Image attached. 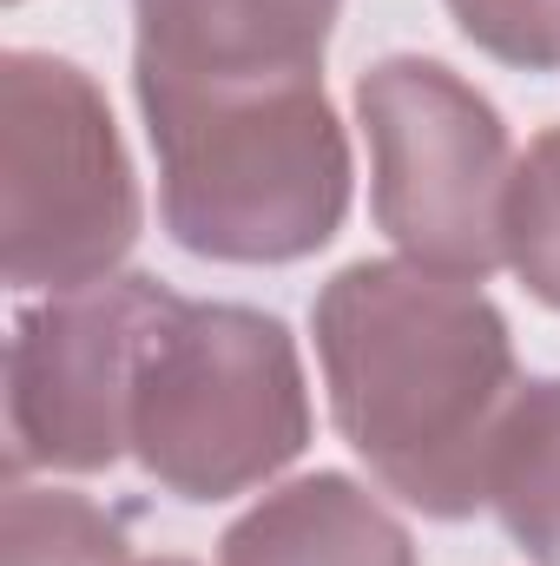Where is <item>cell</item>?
Instances as JSON below:
<instances>
[{
    "mask_svg": "<svg viewBox=\"0 0 560 566\" xmlns=\"http://www.w3.org/2000/svg\"><path fill=\"white\" fill-rule=\"evenodd\" d=\"M310 329L330 422L370 474L428 521L488 507L481 468L521 369L508 316L481 283L409 258H363L317 290Z\"/></svg>",
    "mask_w": 560,
    "mask_h": 566,
    "instance_id": "obj_1",
    "label": "cell"
},
{
    "mask_svg": "<svg viewBox=\"0 0 560 566\" xmlns=\"http://www.w3.org/2000/svg\"><path fill=\"white\" fill-rule=\"evenodd\" d=\"M133 93L158 158V218L178 251L211 264H297L343 231L356 165L323 80Z\"/></svg>",
    "mask_w": 560,
    "mask_h": 566,
    "instance_id": "obj_2",
    "label": "cell"
},
{
    "mask_svg": "<svg viewBox=\"0 0 560 566\" xmlns=\"http://www.w3.org/2000/svg\"><path fill=\"white\" fill-rule=\"evenodd\" d=\"M310 448V382L283 316L165 296L133 376V461L178 501L265 488Z\"/></svg>",
    "mask_w": 560,
    "mask_h": 566,
    "instance_id": "obj_3",
    "label": "cell"
},
{
    "mask_svg": "<svg viewBox=\"0 0 560 566\" xmlns=\"http://www.w3.org/2000/svg\"><path fill=\"white\" fill-rule=\"evenodd\" d=\"M139 178L106 93L60 53L0 60V271L13 290H86L139 244Z\"/></svg>",
    "mask_w": 560,
    "mask_h": 566,
    "instance_id": "obj_4",
    "label": "cell"
},
{
    "mask_svg": "<svg viewBox=\"0 0 560 566\" xmlns=\"http://www.w3.org/2000/svg\"><path fill=\"white\" fill-rule=\"evenodd\" d=\"M356 126L370 139V211L409 264L475 283L508 264L515 145L488 93L442 60L390 53L356 80Z\"/></svg>",
    "mask_w": 560,
    "mask_h": 566,
    "instance_id": "obj_5",
    "label": "cell"
},
{
    "mask_svg": "<svg viewBox=\"0 0 560 566\" xmlns=\"http://www.w3.org/2000/svg\"><path fill=\"white\" fill-rule=\"evenodd\" d=\"M165 283L120 271L20 310L7 343V454L13 481L33 468L100 474L133 454V376Z\"/></svg>",
    "mask_w": 560,
    "mask_h": 566,
    "instance_id": "obj_6",
    "label": "cell"
},
{
    "mask_svg": "<svg viewBox=\"0 0 560 566\" xmlns=\"http://www.w3.org/2000/svg\"><path fill=\"white\" fill-rule=\"evenodd\" d=\"M343 0H133V86L323 80Z\"/></svg>",
    "mask_w": 560,
    "mask_h": 566,
    "instance_id": "obj_7",
    "label": "cell"
},
{
    "mask_svg": "<svg viewBox=\"0 0 560 566\" xmlns=\"http://www.w3.org/2000/svg\"><path fill=\"white\" fill-rule=\"evenodd\" d=\"M218 566H416V541L363 481L317 468L231 521Z\"/></svg>",
    "mask_w": 560,
    "mask_h": 566,
    "instance_id": "obj_8",
    "label": "cell"
},
{
    "mask_svg": "<svg viewBox=\"0 0 560 566\" xmlns=\"http://www.w3.org/2000/svg\"><path fill=\"white\" fill-rule=\"evenodd\" d=\"M481 494L535 566H560V376L521 382L495 422Z\"/></svg>",
    "mask_w": 560,
    "mask_h": 566,
    "instance_id": "obj_9",
    "label": "cell"
},
{
    "mask_svg": "<svg viewBox=\"0 0 560 566\" xmlns=\"http://www.w3.org/2000/svg\"><path fill=\"white\" fill-rule=\"evenodd\" d=\"M126 521L60 488H7V566H126Z\"/></svg>",
    "mask_w": 560,
    "mask_h": 566,
    "instance_id": "obj_10",
    "label": "cell"
},
{
    "mask_svg": "<svg viewBox=\"0 0 560 566\" xmlns=\"http://www.w3.org/2000/svg\"><path fill=\"white\" fill-rule=\"evenodd\" d=\"M501 251L515 277L548 310H560V126H548L515 158L508 205H501Z\"/></svg>",
    "mask_w": 560,
    "mask_h": 566,
    "instance_id": "obj_11",
    "label": "cell"
},
{
    "mask_svg": "<svg viewBox=\"0 0 560 566\" xmlns=\"http://www.w3.org/2000/svg\"><path fill=\"white\" fill-rule=\"evenodd\" d=\"M462 40L521 73H560V0H448Z\"/></svg>",
    "mask_w": 560,
    "mask_h": 566,
    "instance_id": "obj_12",
    "label": "cell"
},
{
    "mask_svg": "<svg viewBox=\"0 0 560 566\" xmlns=\"http://www.w3.org/2000/svg\"><path fill=\"white\" fill-rule=\"evenodd\" d=\"M126 566H191V560H178V554H152V560H126Z\"/></svg>",
    "mask_w": 560,
    "mask_h": 566,
    "instance_id": "obj_13",
    "label": "cell"
}]
</instances>
